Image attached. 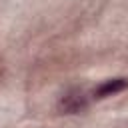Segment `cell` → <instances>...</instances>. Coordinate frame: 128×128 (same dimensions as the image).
<instances>
[{
  "label": "cell",
  "instance_id": "cell-1",
  "mask_svg": "<svg viewBox=\"0 0 128 128\" xmlns=\"http://www.w3.org/2000/svg\"><path fill=\"white\" fill-rule=\"evenodd\" d=\"M58 106H60V110H64L68 114H76V112H80V110H84L88 106V98H86V94L82 90L76 88V90L66 92L62 96V100H60Z\"/></svg>",
  "mask_w": 128,
  "mask_h": 128
},
{
  "label": "cell",
  "instance_id": "cell-2",
  "mask_svg": "<svg viewBox=\"0 0 128 128\" xmlns=\"http://www.w3.org/2000/svg\"><path fill=\"white\" fill-rule=\"evenodd\" d=\"M126 86H128V80H126V78H114V80H106L104 84H100V86L96 88L94 96H96V98H106V96H110V94H116V92L124 90Z\"/></svg>",
  "mask_w": 128,
  "mask_h": 128
}]
</instances>
